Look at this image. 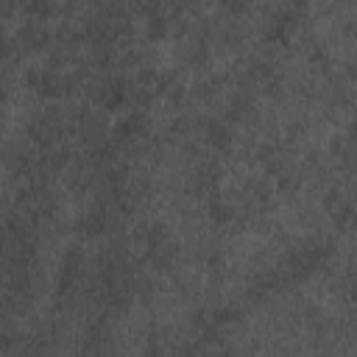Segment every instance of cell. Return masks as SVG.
Segmentation results:
<instances>
[{"instance_id":"obj_2","label":"cell","mask_w":357,"mask_h":357,"mask_svg":"<svg viewBox=\"0 0 357 357\" xmlns=\"http://www.w3.org/2000/svg\"><path fill=\"white\" fill-rule=\"evenodd\" d=\"M142 128H145V117H142L140 112L126 115V117H123V120L115 126V140L128 142V140H134L137 134H142Z\"/></svg>"},{"instance_id":"obj_4","label":"cell","mask_w":357,"mask_h":357,"mask_svg":"<svg viewBox=\"0 0 357 357\" xmlns=\"http://www.w3.org/2000/svg\"><path fill=\"white\" fill-rule=\"evenodd\" d=\"M207 140H210L213 145H218V148H224V145H229V128H226L224 123H218V120H213V123L207 126Z\"/></svg>"},{"instance_id":"obj_1","label":"cell","mask_w":357,"mask_h":357,"mask_svg":"<svg viewBox=\"0 0 357 357\" xmlns=\"http://www.w3.org/2000/svg\"><path fill=\"white\" fill-rule=\"evenodd\" d=\"M98 101H101V106L103 109H120L126 101H128V90H126V84L120 81V78H112V81H103L101 87H98Z\"/></svg>"},{"instance_id":"obj_5","label":"cell","mask_w":357,"mask_h":357,"mask_svg":"<svg viewBox=\"0 0 357 357\" xmlns=\"http://www.w3.org/2000/svg\"><path fill=\"white\" fill-rule=\"evenodd\" d=\"M165 31H167L165 17L151 15V20H148V37H151V40H162V37H165Z\"/></svg>"},{"instance_id":"obj_6","label":"cell","mask_w":357,"mask_h":357,"mask_svg":"<svg viewBox=\"0 0 357 357\" xmlns=\"http://www.w3.org/2000/svg\"><path fill=\"white\" fill-rule=\"evenodd\" d=\"M221 6L226 12H232V15H240V12H246L251 6V0H221Z\"/></svg>"},{"instance_id":"obj_3","label":"cell","mask_w":357,"mask_h":357,"mask_svg":"<svg viewBox=\"0 0 357 357\" xmlns=\"http://www.w3.org/2000/svg\"><path fill=\"white\" fill-rule=\"evenodd\" d=\"M106 229V213L103 210H92V213H87L84 218H81V232H87V235H101Z\"/></svg>"}]
</instances>
